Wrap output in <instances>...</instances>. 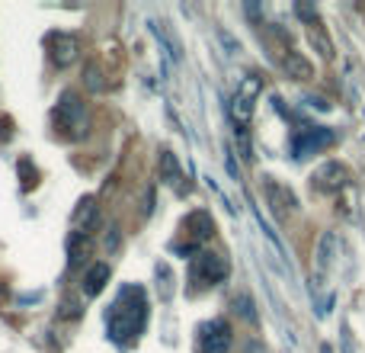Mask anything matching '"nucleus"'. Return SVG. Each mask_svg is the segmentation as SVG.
I'll use <instances>...</instances> for the list:
<instances>
[{
    "label": "nucleus",
    "instance_id": "nucleus-19",
    "mask_svg": "<svg viewBox=\"0 0 365 353\" xmlns=\"http://www.w3.org/2000/svg\"><path fill=\"white\" fill-rule=\"evenodd\" d=\"M83 84H87L90 90H109V84L103 81V71L96 68V64H87V68H83Z\"/></svg>",
    "mask_w": 365,
    "mask_h": 353
},
{
    "label": "nucleus",
    "instance_id": "nucleus-8",
    "mask_svg": "<svg viewBox=\"0 0 365 353\" xmlns=\"http://www.w3.org/2000/svg\"><path fill=\"white\" fill-rule=\"evenodd\" d=\"M346 180H349V171L340 161H327V164H321L314 174V187L321 189V193H340V189L346 187Z\"/></svg>",
    "mask_w": 365,
    "mask_h": 353
},
{
    "label": "nucleus",
    "instance_id": "nucleus-16",
    "mask_svg": "<svg viewBox=\"0 0 365 353\" xmlns=\"http://www.w3.org/2000/svg\"><path fill=\"white\" fill-rule=\"evenodd\" d=\"M334 251H336V234L334 232H327V234H321V241H317V273H324L330 264H334Z\"/></svg>",
    "mask_w": 365,
    "mask_h": 353
},
{
    "label": "nucleus",
    "instance_id": "nucleus-4",
    "mask_svg": "<svg viewBox=\"0 0 365 353\" xmlns=\"http://www.w3.org/2000/svg\"><path fill=\"white\" fill-rule=\"evenodd\" d=\"M231 324L225 318H212V322H202L195 328V344H199V353H227L231 350Z\"/></svg>",
    "mask_w": 365,
    "mask_h": 353
},
{
    "label": "nucleus",
    "instance_id": "nucleus-22",
    "mask_svg": "<svg viewBox=\"0 0 365 353\" xmlns=\"http://www.w3.org/2000/svg\"><path fill=\"white\" fill-rule=\"evenodd\" d=\"M295 13H298L302 19H308V26H317V10H314V6L298 4V6H295Z\"/></svg>",
    "mask_w": 365,
    "mask_h": 353
},
{
    "label": "nucleus",
    "instance_id": "nucleus-1",
    "mask_svg": "<svg viewBox=\"0 0 365 353\" xmlns=\"http://www.w3.org/2000/svg\"><path fill=\"white\" fill-rule=\"evenodd\" d=\"M148 318H151V305H148V292L145 286L138 283H125L115 296V302L109 305L106 312V331L109 341L119 344V347H128L141 337Z\"/></svg>",
    "mask_w": 365,
    "mask_h": 353
},
{
    "label": "nucleus",
    "instance_id": "nucleus-6",
    "mask_svg": "<svg viewBox=\"0 0 365 353\" xmlns=\"http://www.w3.org/2000/svg\"><path fill=\"white\" fill-rule=\"evenodd\" d=\"M330 141H334V132H330V129L308 126V129H302V132L292 135V158L295 161L311 158V154H317L321 148H327Z\"/></svg>",
    "mask_w": 365,
    "mask_h": 353
},
{
    "label": "nucleus",
    "instance_id": "nucleus-14",
    "mask_svg": "<svg viewBox=\"0 0 365 353\" xmlns=\"http://www.w3.org/2000/svg\"><path fill=\"white\" fill-rule=\"evenodd\" d=\"M282 68H285V74L292 77V81H311L314 77V68H311V61L302 55V51H285L282 55Z\"/></svg>",
    "mask_w": 365,
    "mask_h": 353
},
{
    "label": "nucleus",
    "instance_id": "nucleus-23",
    "mask_svg": "<svg viewBox=\"0 0 365 353\" xmlns=\"http://www.w3.org/2000/svg\"><path fill=\"white\" fill-rule=\"evenodd\" d=\"M218 39H221V45H227V49H231V55H237V51H240L237 39H234L231 32H225V29H221V32H218Z\"/></svg>",
    "mask_w": 365,
    "mask_h": 353
},
{
    "label": "nucleus",
    "instance_id": "nucleus-12",
    "mask_svg": "<svg viewBox=\"0 0 365 353\" xmlns=\"http://www.w3.org/2000/svg\"><path fill=\"white\" fill-rule=\"evenodd\" d=\"M109 277H113V270H109V264H103V260H96V264L87 267V273H83V296H100L103 289H106Z\"/></svg>",
    "mask_w": 365,
    "mask_h": 353
},
{
    "label": "nucleus",
    "instance_id": "nucleus-10",
    "mask_svg": "<svg viewBox=\"0 0 365 353\" xmlns=\"http://www.w3.org/2000/svg\"><path fill=\"white\" fill-rule=\"evenodd\" d=\"M90 257H93V234L71 232L68 234V264L71 267H83Z\"/></svg>",
    "mask_w": 365,
    "mask_h": 353
},
{
    "label": "nucleus",
    "instance_id": "nucleus-13",
    "mask_svg": "<svg viewBox=\"0 0 365 353\" xmlns=\"http://www.w3.org/2000/svg\"><path fill=\"white\" fill-rule=\"evenodd\" d=\"M160 180L167 187H177V193H186V183H182V167L180 158L173 151H160Z\"/></svg>",
    "mask_w": 365,
    "mask_h": 353
},
{
    "label": "nucleus",
    "instance_id": "nucleus-18",
    "mask_svg": "<svg viewBox=\"0 0 365 353\" xmlns=\"http://www.w3.org/2000/svg\"><path fill=\"white\" fill-rule=\"evenodd\" d=\"M154 273H158V292H160V299H164V302H170V299H173V289H170V283H173L170 267H167V264H158V267H154Z\"/></svg>",
    "mask_w": 365,
    "mask_h": 353
},
{
    "label": "nucleus",
    "instance_id": "nucleus-20",
    "mask_svg": "<svg viewBox=\"0 0 365 353\" xmlns=\"http://www.w3.org/2000/svg\"><path fill=\"white\" fill-rule=\"evenodd\" d=\"M234 309H237L240 318H250V322H257V312H253V299L250 296H234Z\"/></svg>",
    "mask_w": 365,
    "mask_h": 353
},
{
    "label": "nucleus",
    "instance_id": "nucleus-5",
    "mask_svg": "<svg viewBox=\"0 0 365 353\" xmlns=\"http://www.w3.org/2000/svg\"><path fill=\"white\" fill-rule=\"evenodd\" d=\"M45 49H48V58L55 68H71L81 58V39L71 36V32H48Z\"/></svg>",
    "mask_w": 365,
    "mask_h": 353
},
{
    "label": "nucleus",
    "instance_id": "nucleus-3",
    "mask_svg": "<svg viewBox=\"0 0 365 353\" xmlns=\"http://www.w3.org/2000/svg\"><path fill=\"white\" fill-rule=\"evenodd\" d=\"M227 270H231V267H227V257L212 254V251H199L192 257V264H189V277H192V283L202 286V289L225 283Z\"/></svg>",
    "mask_w": 365,
    "mask_h": 353
},
{
    "label": "nucleus",
    "instance_id": "nucleus-15",
    "mask_svg": "<svg viewBox=\"0 0 365 353\" xmlns=\"http://www.w3.org/2000/svg\"><path fill=\"white\" fill-rule=\"evenodd\" d=\"M227 116H231L234 126H247V122H250V116H253V100L234 94V100L227 103Z\"/></svg>",
    "mask_w": 365,
    "mask_h": 353
},
{
    "label": "nucleus",
    "instance_id": "nucleus-7",
    "mask_svg": "<svg viewBox=\"0 0 365 353\" xmlns=\"http://www.w3.org/2000/svg\"><path fill=\"white\" fill-rule=\"evenodd\" d=\"M263 193H266V202H269L272 215H276L279 222H282V219H289V215L298 209L295 193H292L289 187H282V183H272V180H266V183H263Z\"/></svg>",
    "mask_w": 365,
    "mask_h": 353
},
{
    "label": "nucleus",
    "instance_id": "nucleus-11",
    "mask_svg": "<svg viewBox=\"0 0 365 353\" xmlns=\"http://www.w3.org/2000/svg\"><path fill=\"white\" fill-rule=\"evenodd\" d=\"M96 225H100V206H96V199L83 196L81 206L74 209V232L93 234V232H96Z\"/></svg>",
    "mask_w": 365,
    "mask_h": 353
},
{
    "label": "nucleus",
    "instance_id": "nucleus-24",
    "mask_svg": "<svg viewBox=\"0 0 365 353\" xmlns=\"http://www.w3.org/2000/svg\"><path fill=\"white\" fill-rule=\"evenodd\" d=\"M321 353H334V350H330V347H321Z\"/></svg>",
    "mask_w": 365,
    "mask_h": 353
},
{
    "label": "nucleus",
    "instance_id": "nucleus-17",
    "mask_svg": "<svg viewBox=\"0 0 365 353\" xmlns=\"http://www.w3.org/2000/svg\"><path fill=\"white\" fill-rule=\"evenodd\" d=\"M308 39H311V45H314L317 51H321V58H334V45H330V39L324 36V29H321V23L317 26H308Z\"/></svg>",
    "mask_w": 365,
    "mask_h": 353
},
{
    "label": "nucleus",
    "instance_id": "nucleus-9",
    "mask_svg": "<svg viewBox=\"0 0 365 353\" xmlns=\"http://www.w3.org/2000/svg\"><path fill=\"white\" fill-rule=\"evenodd\" d=\"M182 232H186L192 241H212L215 238V222L205 209H195V212H189L186 219H182Z\"/></svg>",
    "mask_w": 365,
    "mask_h": 353
},
{
    "label": "nucleus",
    "instance_id": "nucleus-2",
    "mask_svg": "<svg viewBox=\"0 0 365 353\" xmlns=\"http://www.w3.org/2000/svg\"><path fill=\"white\" fill-rule=\"evenodd\" d=\"M51 126L61 135H68V139H87V132H90L87 103L77 94H64L55 103V109H51Z\"/></svg>",
    "mask_w": 365,
    "mask_h": 353
},
{
    "label": "nucleus",
    "instance_id": "nucleus-21",
    "mask_svg": "<svg viewBox=\"0 0 365 353\" xmlns=\"http://www.w3.org/2000/svg\"><path fill=\"white\" fill-rule=\"evenodd\" d=\"M259 87H263V81H259L257 74H250V77H247L244 84H240V90H237V94H240V96H247V100H257Z\"/></svg>",
    "mask_w": 365,
    "mask_h": 353
}]
</instances>
